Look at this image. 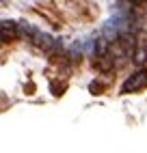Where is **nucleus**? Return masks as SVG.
Returning a JSON list of instances; mask_svg holds the SVG:
<instances>
[{
    "label": "nucleus",
    "mask_w": 147,
    "mask_h": 153,
    "mask_svg": "<svg viewBox=\"0 0 147 153\" xmlns=\"http://www.w3.org/2000/svg\"><path fill=\"white\" fill-rule=\"evenodd\" d=\"M143 86H147V71H139L130 80H125V84L121 86V93H134V91H141Z\"/></svg>",
    "instance_id": "obj_1"
}]
</instances>
